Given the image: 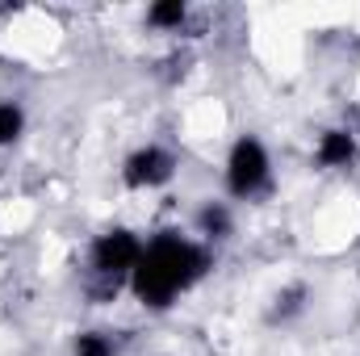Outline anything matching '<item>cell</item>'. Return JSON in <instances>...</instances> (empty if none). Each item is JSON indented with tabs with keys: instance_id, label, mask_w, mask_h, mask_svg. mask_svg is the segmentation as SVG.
Listing matches in <instances>:
<instances>
[{
	"instance_id": "8992f818",
	"label": "cell",
	"mask_w": 360,
	"mask_h": 356,
	"mask_svg": "<svg viewBox=\"0 0 360 356\" xmlns=\"http://www.w3.org/2000/svg\"><path fill=\"white\" fill-rule=\"evenodd\" d=\"M197 227H201V235H210V239H226V235H231V210H226V205H205V210L197 214Z\"/></svg>"
},
{
	"instance_id": "5b68a950",
	"label": "cell",
	"mask_w": 360,
	"mask_h": 356,
	"mask_svg": "<svg viewBox=\"0 0 360 356\" xmlns=\"http://www.w3.org/2000/svg\"><path fill=\"white\" fill-rule=\"evenodd\" d=\"M356 160V139L348 130H327L319 139V164L323 168H348Z\"/></svg>"
},
{
	"instance_id": "52a82bcc",
	"label": "cell",
	"mask_w": 360,
	"mask_h": 356,
	"mask_svg": "<svg viewBox=\"0 0 360 356\" xmlns=\"http://www.w3.org/2000/svg\"><path fill=\"white\" fill-rule=\"evenodd\" d=\"M21 130H25V113H21L13 101H0V147L17 143V139H21Z\"/></svg>"
},
{
	"instance_id": "7a4b0ae2",
	"label": "cell",
	"mask_w": 360,
	"mask_h": 356,
	"mask_svg": "<svg viewBox=\"0 0 360 356\" xmlns=\"http://www.w3.org/2000/svg\"><path fill=\"white\" fill-rule=\"evenodd\" d=\"M226 184L235 197H256L269 184V151L260 139H239L226 160Z\"/></svg>"
},
{
	"instance_id": "277c9868",
	"label": "cell",
	"mask_w": 360,
	"mask_h": 356,
	"mask_svg": "<svg viewBox=\"0 0 360 356\" xmlns=\"http://www.w3.org/2000/svg\"><path fill=\"white\" fill-rule=\"evenodd\" d=\"M122 177H126L130 189H155V184H164V180L172 177V155L164 147H139L126 160Z\"/></svg>"
},
{
	"instance_id": "6da1fadb",
	"label": "cell",
	"mask_w": 360,
	"mask_h": 356,
	"mask_svg": "<svg viewBox=\"0 0 360 356\" xmlns=\"http://www.w3.org/2000/svg\"><path fill=\"white\" fill-rule=\"evenodd\" d=\"M205 272H210V256L197 243H188L180 235H160L151 248H143L139 265L130 272V285H134L143 306L164 310V306H172V298H180Z\"/></svg>"
},
{
	"instance_id": "ba28073f",
	"label": "cell",
	"mask_w": 360,
	"mask_h": 356,
	"mask_svg": "<svg viewBox=\"0 0 360 356\" xmlns=\"http://www.w3.org/2000/svg\"><path fill=\"white\" fill-rule=\"evenodd\" d=\"M147 21L160 25V30H176L180 21H184V4H180V0H164V4H155V8L147 13Z\"/></svg>"
},
{
	"instance_id": "9c48e42d",
	"label": "cell",
	"mask_w": 360,
	"mask_h": 356,
	"mask_svg": "<svg viewBox=\"0 0 360 356\" xmlns=\"http://www.w3.org/2000/svg\"><path fill=\"white\" fill-rule=\"evenodd\" d=\"M76 356H113V344H109L105 336L89 331V336H80V340H76Z\"/></svg>"
},
{
	"instance_id": "3957f363",
	"label": "cell",
	"mask_w": 360,
	"mask_h": 356,
	"mask_svg": "<svg viewBox=\"0 0 360 356\" xmlns=\"http://www.w3.org/2000/svg\"><path fill=\"white\" fill-rule=\"evenodd\" d=\"M139 256H143V243H139L130 231H122V227H117V231H105V235L92 243V272L117 285V276L134 272Z\"/></svg>"
}]
</instances>
